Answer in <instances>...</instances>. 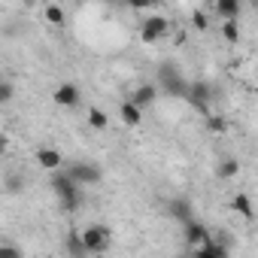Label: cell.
Segmentation results:
<instances>
[{"label":"cell","instance_id":"cell-22","mask_svg":"<svg viewBox=\"0 0 258 258\" xmlns=\"http://www.w3.org/2000/svg\"><path fill=\"white\" fill-rule=\"evenodd\" d=\"M207 127H210V131H213V134H222V131H225V127H228V124H225V118H219V115H213V118L207 121Z\"/></svg>","mask_w":258,"mask_h":258},{"label":"cell","instance_id":"cell-5","mask_svg":"<svg viewBox=\"0 0 258 258\" xmlns=\"http://www.w3.org/2000/svg\"><path fill=\"white\" fill-rule=\"evenodd\" d=\"M167 31H170L167 19H161V16H152V19H146V22H143V28H140V37H143V43H155V40H161Z\"/></svg>","mask_w":258,"mask_h":258},{"label":"cell","instance_id":"cell-11","mask_svg":"<svg viewBox=\"0 0 258 258\" xmlns=\"http://www.w3.org/2000/svg\"><path fill=\"white\" fill-rule=\"evenodd\" d=\"M118 112H121V121H124V124H131V127H137V124L143 121V109H140L137 103H131V100H121Z\"/></svg>","mask_w":258,"mask_h":258},{"label":"cell","instance_id":"cell-17","mask_svg":"<svg viewBox=\"0 0 258 258\" xmlns=\"http://www.w3.org/2000/svg\"><path fill=\"white\" fill-rule=\"evenodd\" d=\"M231 207H234V210H237L243 219H255V210H252V201H249V195H234Z\"/></svg>","mask_w":258,"mask_h":258},{"label":"cell","instance_id":"cell-21","mask_svg":"<svg viewBox=\"0 0 258 258\" xmlns=\"http://www.w3.org/2000/svg\"><path fill=\"white\" fill-rule=\"evenodd\" d=\"M10 100H13V82L4 79L0 82V103H10Z\"/></svg>","mask_w":258,"mask_h":258},{"label":"cell","instance_id":"cell-15","mask_svg":"<svg viewBox=\"0 0 258 258\" xmlns=\"http://www.w3.org/2000/svg\"><path fill=\"white\" fill-rule=\"evenodd\" d=\"M216 16L225 19V22H234L240 16V4H237V0H219V4H216Z\"/></svg>","mask_w":258,"mask_h":258},{"label":"cell","instance_id":"cell-4","mask_svg":"<svg viewBox=\"0 0 258 258\" xmlns=\"http://www.w3.org/2000/svg\"><path fill=\"white\" fill-rule=\"evenodd\" d=\"M73 182H79V185H91V182H100V167H94V164H85V161H76V164H70V170H64Z\"/></svg>","mask_w":258,"mask_h":258},{"label":"cell","instance_id":"cell-23","mask_svg":"<svg viewBox=\"0 0 258 258\" xmlns=\"http://www.w3.org/2000/svg\"><path fill=\"white\" fill-rule=\"evenodd\" d=\"M0 258H22V252L13 243H4V246H0Z\"/></svg>","mask_w":258,"mask_h":258},{"label":"cell","instance_id":"cell-14","mask_svg":"<svg viewBox=\"0 0 258 258\" xmlns=\"http://www.w3.org/2000/svg\"><path fill=\"white\" fill-rule=\"evenodd\" d=\"M37 164L43 170H58L61 167V155L55 149H37Z\"/></svg>","mask_w":258,"mask_h":258},{"label":"cell","instance_id":"cell-13","mask_svg":"<svg viewBox=\"0 0 258 258\" xmlns=\"http://www.w3.org/2000/svg\"><path fill=\"white\" fill-rule=\"evenodd\" d=\"M155 94H158V88H155V85H140V88H137L131 97H127V100H131V103H137V106L143 109V106H149V103L155 100Z\"/></svg>","mask_w":258,"mask_h":258},{"label":"cell","instance_id":"cell-3","mask_svg":"<svg viewBox=\"0 0 258 258\" xmlns=\"http://www.w3.org/2000/svg\"><path fill=\"white\" fill-rule=\"evenodd\" d=\"M161 88L170 97H188V82L173 70V67H161Z\"/></svg>","mask_w":258,"mask_h":258},{"label":"cell","instance_id":"cell-7","mask_svg":"<svg viewBox=\"0 0 258 258\" xmlns=\"http://www.w3.org/2000/svg\"><path fill=\"white\" fill-rule=\"evenodd\" d=\"M79 97H82V91H79V85H73V82L58 85V88H55V94H52V100H55L58 106H76V103H79Z\"/></svg>","mask_w":258,"mask_h":258},{"label":"cell","instance_id":"cell-18","mask_svg":"<svg viewBox=\"0 0 258 258\" xmlns=\"http://www.w3.org/2000/svg\"><path fill=\"white\" fill-rule=\"evenodd\" d=\"M88 124L94 127V131H103V127L109 124V115H106L103 109H97V106H91V112H88Z\"/></svg>","mask_w":258,"mask_h":258},{"label":"cell","instance_id":"cell-10","mask_svg":"<svg viewBox=\"0 0 258 258\" xmlns=\"http://www.w3.org/2000/svg\"><path fill=\"white\" fill-rule=\"evenodd\" d=\"M191 258H228V246H225V243L210 240V243H204L201 249H195V252H191Z\"/></svg>","mask_w":258,"mask_h":258},{"label":"cell","instance_id":"cell-24","mask_svg":"<svg viewBox=\"0 0 258 258\" xmlns=\"http://www.w3.org/2000/svg\"><path fill=\"white\" fill-rule=\"evenodd\" d=\"M191 25H195V28H198V31H207V28H210V22H207V16H204V13H201V10H198V13H195V16H191Z\"/></svg>","mask_w":258,"mask_h":258},{"label":"cell","instance_id":"cell-1","mask_svg":"<svg viewBox=\"0 0 258 258\" xmlns=\"http://www.w3.org/2000/svg\"><path fill=\"white\" fill-rule=\"evenodd\" d=\"M52 188H55V195H58V201H61V207L67 210V213H76L79 210V204H82V185L79 182H73L67 173H55L52 176Z\"/></svg>","mask_w":258,"mask_h":258},{"label":"cell","instance_id":"cell-20","mask_svg":"<svg viewBox=\"0 0 258 258\" xmlns=\"http://www.w3.org/2000/svg\"><path fill=\"white\" fill-rule=\"evenodd\" d=\"M222 37H225L228 43H237V40H240V28H237V22H225V25H222Z\"/></svg>","mask_w":258,"mask_h":258},{"label":"cell","instance_id":"cell-16","mask_svg":"<svg viewBox=\"0 0 258 258\" xmlns=\"http://www.w3.org/2000/svg\"><path fill=\"white\" fill-rule=\"evenodd\" d=\"M216 173H219V179H234L240 173V161L237 158H225V161H219Z\"/></svg>","mask_w":258,"mask_h":258},{"label":"cell","instance_id":"cell-2","mask_svg":"<svg viewBox=\"0 0 258 258\" xmlns=\"http://www.w3.org/2000/svg\"><path fill=\"white\" fill-rule=\"evenodd\" d=\"M82 240H85V246H88L91 255L109 249V231H106L103 225H88V228L82 231Z\"/></svg>","mask_w":258,"mask_h":258},{"label":"cell","instance_id":"cell-19","mask_svg":"<svg viewBox=\"0 0 258 258\" xmlns=\"http://www.w3.org/2000/svg\"><path fill=\"white\" fill-rule=\"evenodd\" d=\"M46 22H49V25H64V10L55 7V4L46 7Z\"/></svg>","mask_w":258,"mask_h":258},{"label":"cell","instance_id":"cell-12","mask_svg":"<svg viewBox=\"0 0 258 258\" xmlns=\"http://www.w3.org/2000/svg\"><path fill=\"white\" fill-rule=\"evenodd\" d=\"M67 252H70V258H88L91 255L82 234H76V231H70V237H67Z\"/></svg>","mask_w":258,"mask_h":258},{"label":"cell","instance_id":"cell-8","mask_svg":"<svg viewBox=\"0 0 258 258\" xmlns=\"http://www.w3.org/2000/svg\"><path fill=\"white\" fill-rule=\"evenodd\" d=\"M195 109H201V112H207V106H210V85L207 82H191L188 85V97H185Z\"/></svg>","mask_w":258,"mask_h":258},{"label":"cell","instance_id":"cell-6","mask_svg":"<svg viewBox=\"0 0 258 258\" xmlns=\"http://www.w3.org/2000/svg\"><path fill=\"white\" fill-rule=\"evenodd\" d=\"M167 213H170V219H176L179 225L195 222V210H191V204H188L185 198H170V201H167Z\"/></svg>","mask_w":258,"mask_h":258},{"label":"cell","instance_id":"cell-9","mask_svg":"<svg viewBox=\"0 0 258 258\" xmlns=\"http://www.w3.org/2000/svg\"><path fill=\"white\" fill-rule=\"evenodd\" d=\"M185 243L201 249L204 243H210V231H207L201 222H188V225H185Z\"/></svg>","mask_w":258,"mask_h":258}]
</instances>
